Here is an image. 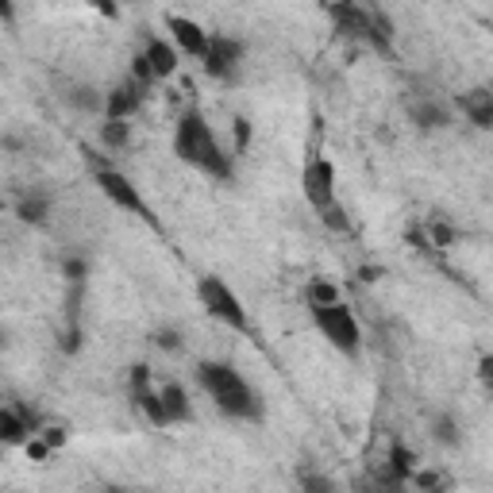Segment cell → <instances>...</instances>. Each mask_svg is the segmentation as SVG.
I'll list each match as a JSON object with an SVG mask.
<instances>
[{"mask_svg": "<svg viewBox=\"0 0 493 493\" xmlns=\"http://www.w3.org/2000/svg\"><path fill=\"white\" fill-rule=\"evenodd\" d=\"M173 154H178L185 166L208 173V178L232 182V154H224L220 139L213 135V128L205 123L201 112H185L178 120V131H173Z\"/></svg>", "mask_w": 493, "mask_h": 493, "instance_id": "1", "label": "cell"}, {"mask_svg": "<svg viewBox=\"0 0 493 493\" xmlns=\"http://www.w3.org/2000/svg\"><path fill=\"white\" fill-rule=\"evenodd\" d=\"M197 382L205 385V393L216 401L220 413L236 416V420H258L262 416L258 393L246 385V378L232 362H201L197 366Z\"/></svg>", "mask_w": 493, "mask_h": 493, "instance_id": "2", "label": "cell"}, {"mask_svg": "<svg viewBox=\"0 0 493 493\" xmlns=\"http://www.w3.org/2000/svg\"><path fill=\"white\" fill-rule=\"evenodd\" d=\"M312 309V320L316 328H320V336L343 351V355L355 359L359 355V347H362V331H359V320H355V312H351L343 301H331V305H309Z\"/></svg>", "mask_w": 493, "mask_h": 493, "instance_id": "3", "label": "cell"}, {"mask_svg": "<svg viewBox=\"0 0 493 493\" xmlns=\"http://www.w3.org/2000/svg\"><path fill=\"white\" fill-rule=\"evenodd\" d=\"M331 20H336V31L351 35V39H362V43H374V47H390V20L378 12H370L362 5H351V0H340L331 5Z\"/></svg>", "mask_w": 493, "mask_h": 493, "instance_id": "4", "label": "cell"}, {"mask_svg": "<svg viewBox=\"0 0 493 493\" xmlns=\"http://www.w3.org/2000/svg\"><path fill=\"white\" fill-rule=\"evenodd\" d=\"M197 297H201L205 312H208V316H216L220 324L236 328V331H251V320H246V309L239 305V297H236L232 289H227V281H220V278H201Z\"/></svg>", "mask_w": 493, "mask_h": 493, "instance_id": "5", "label": "cell"}, {"mask_svg": "<svg viewBox=\"0 0 493 493\" xmlns=\"http://www.w3.org/2000/svg\"><path fill=\"white\" fill-rule=\"evenodd\" d=\"M93 182L100 185V193L109 197L116 208H123V213H131V216H139L143 224H151V227H158V220H154V213L147 208V201L139 197V189H135V182L128 178V173H120V170H109V166H97V173H93Z\"/></svg>", "mask_w": 493, "mask_h": 493, "instance_id": "6", "label": "cell"}, {"mask_svg": "<svg viewBox=\"0 0 493 493\" xmlns=\"http://www.w3.org/2000/svg\"><path fill=\"white\" fill-rule=\"evenodd\" d=\"M301 189H305V201L320 213L336 201V166L328 163L324 154H312L305 163V178H301Z\"/></svg>", "mask_w": 493, "mask_h": 493, "instance_id": "7", "label": "cell"}, {"mask_svg": "<svg viewBox=\"0 0 493 493\" xmlns=\"http://www.w3.org/2000/svg\"><path fill=\"white\" fill-rule=\"evenodd\" d=\"M201 62L208 69V78L232 81L239 62H243V43L239 39H227V35H208V50H205Z\"/></svg>", "mask_w": 493, "mask_h": 493, "instance_id": "8", "label": "cell"}, {"mask_svg": "<svg viewBox=\"0 0 493 493\" xmlns=\"http://www.w3.org/2000/svg\"><path fill=\"white\" fill-rule=\"evenodd\" d=\"M147 89H151V85L135 81V78H123L116 89L109 93V100H104V116H109V120H128V116H135L139 104H143V97H147Z\"/></svg>", "mask_w": 493, "mask_h": 493, "instance_id": "9", "label": "cell"}, {"mask_svg": "<svg viewBox=\"0 0 493 493\" xmlns=\"http://www.w3.org/2000/svg\"><path fill=\"white\" fill-rule=\"evenodd\" d=\"M170 31H173V43H178L189 58H205V50H208V31L201 24H193L185 20V16H170Z\"/></svg>", "mask_w": 493, "mask_h": 493, "instance_id": "10", "label": "cell"}, {"mask_svg": "<svg viewBox=\"0 0 493 493\" xmlns=\"http://www.w3.org/2000/svg\"><path fill=\"white\" fill-rule=\"evenodd\" d=\"M31 425L35 416H27V409H0V444H24Z\"/></svg>", "mask_w": 493, "mask_h": 493, "instance_id": "11", "label": "cell"}, {"mask_svg": "<svg viewBox=\"0 0 493 493\" xmlns=\"http://www.w3.org/2000/svg\"><path fill=\"white\" fill-rule=\"evenodd\" d=\"M158 401H163V416L166 425H182V420H193V409H189V397L178 382H170L166 390H158Z\"/></svg>", "mask_w": 493, "mask_h": 493, "instance_id": "12", "label": "cell"}, {"mask_svg": "<svg viewBox=\"0 0 493 493\" xmlns=\"http://www.w3.org/2000/svg\"><path fill=\"white\" fill-rule=\"evenodd\" d=\"M143 58H147V66H151L154 81H158V78H170L173 69H178V50H173L170 43H163V39H151L147 50H143Z\"/></svg>", "mask_w": 493, "mask_h": 493, "instance_id": "13", "label": "cell"}, {"mask_svg": "<svg viewBox=\"0 0 493 493\" xmlns=\"http://www.w3.org/2000/svg\"><path fill=\"white\" fill-rule=\"evenodd\" d=\"M463 112L470 116V123L474 128H493V93H486V89H474V93H467L463 97Z\"/></svg>", "mask_w": 493, "mask_h": 493, "instance_id": "14", "label": "cell"}, {"mask_svg": "<svg viewBox=\"0 0 493 493\" xmlns=\"http://www.w3.org/2000/svg\"><path fill=\"white\" fill-rule=\"evenodd\" d=\"M16 216H20L24 224H47V216H50V197H47V193H39V189L24 193V197L16 201Z\"/></svg>", "mask_w": 493, "mask_h": 493, "instance_id": "15", "label": "cell"}, {"mask_svg": "<svg viewBox=\"0 0 493 493\" xmlns=\"http://www.w3.org/2000/svg\"><path fill=\"white\" fill-rule=\"evenodd\" d=\"M409 116H413V123L420 131H439V128H447V112L439 109L435 100H416L413 109H409Z\"/></svg>", "mask_w": 493, "mask_h": 493, "instance_id": "16", "label": "cell"}, {"mask_svg": "<svg viewBox=\"0 0 493 493\" xmlns=\"http://www.w3.org/2000/svg\"><path fill=\"white\" fill-rule=\"evenodd\" d=\"M66 100L74 104V109H81V112H97L100 109V97H97L93 85H74V89L66 93Z\"/></svg>", "mask_w": 493, "mask_h": 493, "instance_id": "17", "label": "cell"}, {"mask_svg": "<svg viewBox=\"0 0 493 493\" xmlns=\"http://www.w3.org/2000/svg\"><path fill=\"white\" fill-rule=\"evenodd\" d=\"M100 139H104V147H112V151L128 147V139H131L128 120H109V123H104V131H100Z\"/></svg>", "mask_w": 493, "mask_h": 493, "instance_id": "18", "label": "cell"}, {"mask_svg": "<svg viewBox=\"0 0 493 493\" xmlns=\"http://www.w3.org/2000/svg\"><path fill=\"white\" fill-rule=\"evenodd\" d=\"M331 301H340V289H336V286H328V281H312L309 305H331Z\"/></svg>", "mask_w": 493, "mask_h": 493, "instance_id": "19", "label": "cell"}, {"mask_svg": "<svg viewBox=\"0 0 493 493\" xmlns=\"http://www.w3.org/2000/svg\"><path fill=\"white\" fill-rule=\"evenodd\" d=\"M320 216H324V224L331 227V232H347V213H343L336 201H331L328 208H320Z\"/></svg>", "mask_w": 493, "mask_h": 493, "instance_id": "20", "label": "cell"}, {"mask_svg": "<svg viewBox=\"0 0 493 493\" xmlns=\"http://www.w3.org/2000/svg\"><path fill=\"white\" fill-rule=\"evenodd\" d=\"M154 347H163V351H178L182 347V336L173 328H163V331H154Z\"/></svg>", "mask_w": 493, "mask_h": 493, "instance_id": "21", "label": "cell"}, {"mask_svg": "<svg viewBox=\"0 0 493 493\" xmlns=\"http://www.w3.org/2000/svg\"><path fill=\"white\" fill-rule=\"evenodd\" d=\"M236 143H239V151L251 143V123H246V120H236Z\"/></svg>", "mask_w": 493, "mask_h": 493, "instance_id": "22", "label": "cell"}, {"mask_svg": "<svg viewBox=\"0 0 493 493\" xmlns=\"http://www.w3.org/2000/svg\"><path fill=\"white\" fill-rule=\"evenodd\" d=\"M435 435L444 439V444H455V425H451L447 416H444V420H439V425H435Z\"/></svg>", "mask_w": 493, "mask_h": 493, "instance_id": "23", "label": "cell"}, {"mask_svg": "<svg viewBox=\"0 0 493 493\" xmlns=\"http://www.w3.org/2000/svg\"><path fill=\"white\" fill-rule=\"evenodd\" d=\"M89 5H93L100 16H109V20H116V12H120V8L112 5V0H89Z\"/></svg>", "mask_w": 493, "mask_h": 493, "instance_id": "24", "label": "cell"}, {"mask_svg": "<svg viewBox=\"0 0 493 493\" xmlns=\"http://www.w3.org/2000/svg\"><path fill=\"white\" fill-rule=\"evenodd\" d=\"M62 439H66V432H58V428H47V439H43V444H47V447H58Z\"/></svg>", "mask_w": 493, "mask_h": 493, "instance_id": "25", "label": "cell"}, {"mask_svg": "<svg viewBox=\"0 0 493 493\" xmlns=\"http://www.w3.org/2000/svg\"><path fill=\"white\" fill-rule=\"evenodd\" d=\"M12 16H16L12 0H0V20H5V24H12Z\"/></svg>", "mask_w": 493, "mask_h": 493, "instance_id": "26", "label": "cell"}, {"mask_svg": "<svg viewBox=\"0 0 493 493\" xmlns=\"http://www.w3.org/2000/svg\"><path fill=\"white\" fill-rule=\"evenodd\" d=\"M47 444H27V455H35V459H47Z\"/></svg>", "mask_w": 493, "mask_h": 493, "instance_id": "27", "label": "cell"}]
</instances>
